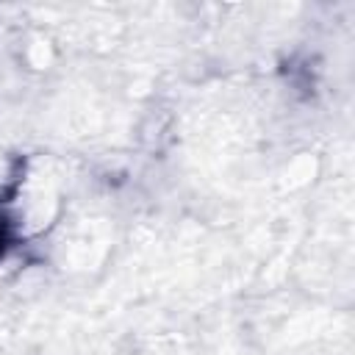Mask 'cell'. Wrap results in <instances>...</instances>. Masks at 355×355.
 <instances>
[{
  "label": "cell",
  "instance_id": "obj_1",
  "mask_svg": "<svg viewBox=\"0 0 355 355\" xmlns=\"http://www.w3.org/2000/svg\"><path fill=\"white\" fill-rule=\"evenodd\" d=\"M6 241H8V233H6V222L0 219V252H3V247H6Z\"/></svg>",
  "mask_w": 355,
  "mask_h": 355
}]
</instances>
